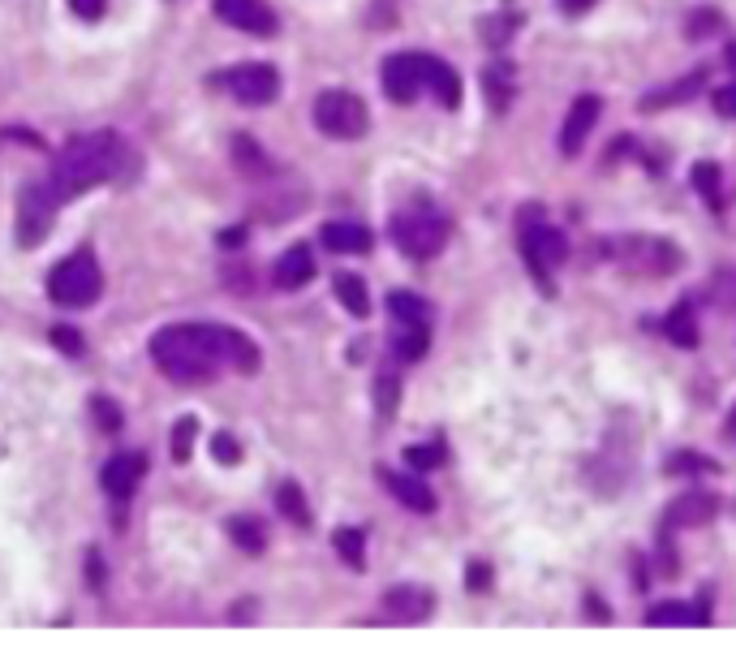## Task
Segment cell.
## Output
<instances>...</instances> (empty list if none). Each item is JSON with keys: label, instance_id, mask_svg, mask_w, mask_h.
I'll return each instance as SVG.
<instances>
[{"label": "cell", "instance_id": "obj_1", "mask_svg": "<svg viewBox=\"0 0 736 672\" xmlns=\"http://www.w3.org/2000/svg\"><path fill=\"white\" fill-rule=\"evenodd\" d=\"M151 359L173 379H211L220 366H238L242 375L259 371L254 341L229 323H173L151 337Z\"/></svg>", "mask_w": 736, "mask_h": 672}, {"label": "cell", "instance_id": "obj_10", "mask_svg": "<svg viewBox=\"0 0 736 672\" xmlns=\"http://www.w3.org/2000/svg\"><path fill=\"white\" fill-rule=\"evenodd\" d=\"M384 91L393 103H414L422 91V52H396L384 60Z\"/></svg>", "mask_w": 736, "mask_h": 672}, {"label": "cell", "instance_id": "obj_8", "mask_svg": "<svg viewBox=\"0 0 736 672\" xmlns=\"http://www.w3.org/2000/svg\"><path fill=\"white\" fill-rule=\"evenodd\" d=\"M220 82L233 91V100L250 103V108H263L281 96V74L272 65H238V69L220 74Z\"/></svg>", "mask_w": 736, "mask_h": 672}, {"label": "cell", "instance_id": "obj_30", "mask_svg": "<svg viewBox=\"0 0 736 672\" xmlns=\"http://www.w3.org/2000/svg\"><path fill=\"white\" fill-rule=\"evenodd\" d=\"M646 625H697V613H689V604H659L646 613Z\"/></svg>", "mask_w": 736, "mask_h": 672}, {"label": "cell", "instance_id": "obj_20", "mask_svg": "<svg viewBox=\"0 0 736 672\" xmlns=\"http://www.w3.org/2000/svg\"><path fill=\"white\" fill-rule=\"evenodd\" d=\"M427 345H431V332H427V323H396V337H393V350L400 362H418L427 354Z\"/></svg>", "mask_w": 736, "mask_h": 672}, {"label": "cell", "instance_id": "obj_22", "mask_svg": "<svg viewBox=\"0 0 736 672\" xmlns=\"http://www.w3.org/2000/svg\"><path fill=\"white\" fill-rule=\"evenodd\" d=\"M388 310H393L396 323H431V307L418 294H409V289H393L388 294Z\"/></svg>", "mask_w": 736, "mask_h": 672}, {"label": "cell", "instance_id": "obj_36", "mask_svg": "<svg viewBox=\"0 0 736 672\" xmlns=\"http://www.w3.org/2000/svg\"><path fill=\"white\" fill-rule=\"evenodd\" d=\"M719 31V13L715 9H697L689 18V40H702V35H715Z\"/></svg>", "mask_w": 736, "mask_h": 672}, {"label": "cell", "instance_id": "obj_28", "mask_svg": "<svg viewBox=\"0 0 736 672\" xmlns=\"http://www.w3.org/2000/svg\"><path fill=\"white\" fill-rule=\"evenodd\" d=\"M719 462L715 458H702V453H672L668 458V474H715Z\"/></svg>", "mask_w": 736, "mask_h": 672}, {"label": "cell", "instance_id": "obj_34", "mask_svg": "<svg viewBox=\"0 0 736 672\" xmlns=\"http://www.w3.org/2000/svg\"><path fill=\"white\" fill-rule=\"evenodd\" d=\"M693 190L706 195V199H715V195H719V164H711V159L697 164V168H693Z\"/></svg>", "mask_w": 736, "mask_h": 672}, {"label": "cell", "instance_id": "obj_44", "mask_svg": "<svg viewBox=\"0 0 736 672\" xmlns=\"http://www.w3.org/2000/svg\"><path fill=\"white\" fill-rule=\"evenodd\" d=\"M728 440H736V410H733V418H728Z\"/></svg>", "mask_w": 736, "mask_h": 672}, {"label": "cell", "instance_id": "obj_38", "mask_svg": "<svg viewBox=\"0 0 736 672\" xmlns=\"http://www.w3.org/2000/svg\"><path fill=\"white\" fill-rule=\"evenodd\" d=\"M715 112L728 117V121H736V82H728V87L715 91Z\"/></svg>", "mask_w": 736, "mask_h": 672}, {"label": "cell", "instance_id": "obj_7", "mask_svg": "<svg viewBox=\"0 0 736 672\" xmlns=\"http://www.w3.org/2000/svg\"><path fill=\"white\" fill-rule=\"evenodd\" d=\"M61 195L52 190V181H31L18 195V246H40L52 233Z\"/></svg>", "mask_w": 736, "mask_h": 672}, {"label": "cell", "instance_id": "obj_39", "mask_svg": "<svg viewBox=\"0 0 736 672\" xmlns=\"http://www.w3.org/2000/svg\"><path fill=\"white\" fill-rule=\"evenodd\" d=\"M52 337H56V345H61L65 354H83V341H78V332H74V328H56Z\"/></svg>", "mask_w": 736, "mask_h": 672}, {"label": "cell", "instance_id": "obj_23", "mask_svg": "<svg viewBox=\"0 0 736 672\" xmlns=\"http://www.w3.org/2000/svg\"><path fill=\"white\" fill-rule=\"evenodd\" d=\"M337 298H341L344 310H349V315H358V319H366V315H371V294H366V285H362L358 276H349V272L337 276Z\"/></svg>", "mask_w": 736, "mask_h": 672}, {"label": "cell", "instance_id": "obj_18", "mask_svg": "<svg viewBox=\"0 0 736 672\" xmlns=\"http://www.w3.org/2000/svg\"><path fill=\"white\" fill-rule=\"evenodd\" d=\"M422 87H431V96L443 103V108H457L461 103V78L457 69L440 60V56H422Z\"/></svg>", "mask_w": 736, "mask_h": 672}, {"label": "cell", "instance_id": "obj_19", "mask_svg": "<svg viewBox=\"0 0 736 672\" xmlns=\"http://www.w3.org/2000/svg\"><path fill=\"white\" fill-rule=\"evenodd\" d=\"M706 91V74H689L681 82H672V87H659V91H650L646 100L638 103L641 112H659V108H672V103H689L693 96H702Z\"/></svg>", "mask_w": 736, "mask_h": 672}, {"label": "cell", "instance_id": "obj_40", "mask_svg": "<svg viewBox=\"0 0 736 672\" xmlns=\"http://www.w3.org/2000/svg\"><path fill=\"white\" fill-rule=\"evenodd\" d=\"M96 418L108 427V431H117V427H121V414L112 410V401H103V397H96Z\"/></svg>", "mask_w": 736, "mask_h": 672}, {"label": "cell", "instance_id": "obj_43", "mask_svg": "<svg viewBox=\"0 0 736 672\" xmlns=\"http://www.w3.org/2000/svg\"><path fill=\"white\" fill-rule=\"evenodd\" d=\"M238 242H245V233L242 229H229V233H224V246H238Z\"/></svg>", "mask_w": 736, "mask_h": 672}, {"label": "cell", "instance_id": "obj_24", "mask_svg": "<svg viewBox=\"0 0 736 672\" xmlns=\"http://www.w3.org/2000/svg\"><path fill=\"white\" fill-rule=\"evenodd\" d=\"M276 509L289 517L294 526H310V509H306V496H301L297 483H281L276 487Z\"/></svg>", "mask_w": 736, "mask_h": 672}, {"label": "cell", "instance_id": "obj_16", "mask_svg": "<svg viewBox=\"0 0 736 672\" xmlns=\"http://www.w3.org/2000/svg\"><path fill=\"white\" fill-rule=\"evenodd\" d=\"M272 280H276V289H301V285H310L315 280V255H310V246H289L285 255L276 258Z\"/></svg>", "mask_w": 736, "mask_h": 672}, {"label": "cell", "instance_id": "obj_33", "mask_svg": "<svg viewBox=\"0 0 736 672\" xmlns=\"http://www.w3.org/2000/svg\"><path fill=\"white\" fill-rule=\"evenodd\" d=\"M211 458L220 465H238L242 462V444H238L229 431H216V436H211Z\"/></svg>", "mask_w": 736, "mask_h": 672}, {"label": "cell", "instance_id": "obj_37", "mask_svg": "<svg viewBox=\"0 0 736 672\" xmlns=\"http://www.w3.org/2000/svg\"><path fill=\"white\" fill-rule=\"evenodd\" d=\"M69 9H74L83 22H99L103 9H108V0H69Z\"/></svg>", "mask_w": 736, "mask_h": 672}, {"label": "cell", "instance_id": "obj_42", "mask_svg": "<svg viewBox=\"0 0 736 672\" xmlns=\"http://www.w3.org/2000/svg\"><path fill=\"white\" fill-rule=\"evenodd\" d=\"M594 0H560V13H586Z\"/></svg>", "mask_w": 736, "mask_h": 672}, {"label": "cell", "instance_id": "obj_11", "mask_svg": "<svg viewBox=\"0 0 736 672\" xmlns=\"http://www.w3.org/2000/svg\"><path fill=\"white\" fill-rule=\"evenodd\" d=\"M598 117H603V100H598V96H578V100L569 103V117H564V125H560V152L564 155L582 152L590 130L598 125Z\"/></svg>", "mask_w": 736, "mask_h": 672}, {"label": "cell", "instance_id": "obj_9", "mask_svg": "<svg viewBox=\"0 0 736 672\" xmlns=\"http://www.w3.org/2000/svg\"><path fill=\"white\" fill-rule=\"evenodd\" d=\"M216 13H220L229 26H238L245 35H259V40H267V35L281 31L276 9H272L267 0H216Z\"/></svg>", "mask_w": 736, "mask_h": 672}, {"label": "cell", "instance_id": "obj_2", "mask_svg": "<svg viewBox=\"0 0 736 672\" xmlns=\"http://www.w3.org/2000/svg\"><path fill=\"white\" fill-rule=\"evenodd\" d=\"M125 168H134L130 147H125L112 130H91V134H78V139H69V143L61 147L48 181H52V190L61 195V203H69V199L96 190L103 181L121 177Z\"/></svg>", "mask_w": 736, "mask_h": 672}, {"label": "cell", "instance_id": "obj_26", "mask_svg": "<svg viewBox=\"0 0 736 672\" xmlns=\"http://www.w3.org/2000/svg\"><path fill=\"white\" fill-rule=\"evenodd\" d=\"M233 155H238V168L250 173V177H272V173H276V164L259 152L250 139H238V143H233Z\"/></svg>", "mask_w": 736, "mask_h": 672}, {"label": "cell", "instance_id": "obj_3", "mask_svg": "<svg viewBox=\"0 0 736 672\" xmlns=\"http://www.w3.org/2000/svg\"><path fill=\"white\" fill-rule=\"evenodd\" d=\"M103 289V276H99V263L91 251H74L69 258H61L48 276V298L56 307H91Z\"/></svg>", "mask_w": 736, "mask_h": 672}, {"label": "cell", "instance_id": "obj_13", "mask_svg": "<svg viewBox=\"0 0 736 672\" xmlns=\"http://www.w3.org/2000/svg\"><path fill=\"white\" fill-rule=\"evenodd\" d=\"M715 514H719V496H711V492H685V496H677L668 505V526L672 530H697V526L715 521Z\"/></svg>", "mask_w": 736, "mask_h": 672}, {"label": "cell", "instance_id": "obj_41", "mask_svg": "<svg viewBox=\"0 0 736 672\" xmlns=\"http://www.w3.org/2000/svg\"><path fill=\"white\" fill-rule=\"evenodd\" d=\"M487 577H491L487 565H470V586H474V591H487Z\"/></svg>", "mask_w": 736, "mask_h": 672}, {"label": "cell", "instance_id": "obj_14", "mask_svg": "<svg viewBox=\"0 0 736 672\" xmlns=\"http://www.w3.org/2000/svg\"><path fill=\"white\" fill-rule=\"evenodd\" d=\"M384 608H388V617L400 620V625H418V620H427L436 613V595L422 591V586H393V591L384 595Z\"/></svg>", "mask_w": 736, "mask_h": 672}, {"label": "cell", "instance_id": "obj_25", "mask_svg": "<svg viewBox=\"0 0 736 672\" xmlns=\"http://www.w3.org/2000/svg\"><path fill=\"white\" fill-rule=\"evenodd\" d=\"M332 543H337V552H341V561L349 569H366V539H362V530H353V526H341L337 535H332Z\"/></svg>", "mask_w": 736, "mask_h": 672}, {"label": "cell", "instance_id": "obj_32", "mask_svg": "<svg viewBox=\"0 0 736 672\" xmlns=\"http://www.w3.org/2000/svg\"><path fill=\"white\" fill-rule=\"evenodd\" d=\"M195 431H198L195 418H182V422L173 427V462H186V458H190V449H195Z\"/></svg>", "mask_w": 736, "mask_h": 672}, {"label": "cell", "instance_id": "obj_12", "mask_svg": "<svg viewBox=\"0 0 736 672\" xmlns=\"http://www.w3.org/2000/svg\"><path fill=\"white\" fill-rule=\"evenodd\" d=\"M143 470H147V462H143L139 453H117L112 462L103 465L99 487H103L112 500H130V496L139 492V483H143Z\"/></svg>", "mask_w": 736, "mask_h": 672}, {"label": "cell", "instance_id": "obj_4", "mask_svg": "<svg viewBox=\"0 0 736 672\" xmlns=\"http://www.w3.org/2000/svg\"><path fill=\"white\" fill-rule=\"evenodd\" d=\"M388 233H393L396 251L409 258H436L448 246V220L431 207H414V211L393 216Z\"/></svg>", "mask_w": 736, "mask_h": 672}, {"label": "cell", "instance_id": "obj_27", "mask_svg": "<svg viewBox=\"0 0 736 672\" xmlns=\"http://www.w3.org/2000/svg\"><path fill=\"white\" fill-rule=\"evenodd\" d=\"M405 465L418 474H431L436 465H443V444H409L405 449Z\"/></svg>", "mask_w": 736, "mask_h": 672}, {"label": "cell", "instance_id": "obj_17", "mask_svg": "<svg viewBox=\"0 0 736 672\" xmlns=\"http://www.w3.org/2000/svg\"><path fill=\"white\" fill-rule=\"evenodd\" d=\"M371 229L366 224H353V220H332V224H323V246L332 251V255H366L371 251Z\"/></svg>", "mask_w": 736, "mask_h": 672}, {"label": "cell", "instance_id": "obj_6", "mask_svg": "<svg viewBox=\"0 0 736 672\" xmlns=\"http://www.w3.org/2000/svg\"><path fill=\"white\" fill-rule=\"evenodd\" d=\"M521 255L530 263V272L542 276V285H547V272L551 267H560L564 255H569V242H564V233L560 229H551V224H542V211H521ZM551 289V285H547Z\"/></svg>", "mask_w": 736, "mask_h": 672}, {"label": "cell", "instance_id": "obj_35", "mask_svg": "<svg viewBox=\"0 0 736 672\" xmlns=\"http://www.w3.org/2000/svg\"><path fill=\"white\" fill-rule=\"evenodd\" d=\"M513 31H517V18H487V22H483V40H487L491 48L508 44V40H513Z\"/></svg>", "mask_w": 736, "mask_h": 672}, {"label": "cell", "instance_id": "obj_15", "mask_svg": "<svg viewBox=\"0 0 736 672\" xmlns=\"http://www.w3.org/2000/svg\"><path fill=\"white\" fill-rule=\"evenodd\" d=\"M384 474V487L393 492L396 500L405 505V509H414V514H436V492L418 478V470L414 474H396V470H380Z\"/></svg>", "mask_w": 736, "mask_h": 672}, {"label": "cell", "instance_id": "obj_29", "mask_svg": "<svg viewBox=\"0 0 736 672\" xmlns=\"http://www.w3.org/2000/svg\"><path fill=\"white\" fill-rule=\"evenodd\" d=\"M396 401H400V379H396L393 371H384V375L375 379V406H380V414H384V418H393Z\"/></svg>", "mask_w": 736, "mask_h": 672}, {"label": "cell", "instance_id": "obj_21", "mask_svg": "<svg viewBox=\"0 0 736 672\" xmlns=\"http://www.w3.org/2000/svg\"><path fill=\"white\" fill-rule=\"evenodd\" d=\"M663 332H668V341H672V345L693 350V345H697V319H693V307H689V302L672 307V315L663 319Z\"/></svg>", "mask_w": 736, "mask_h": 672}, {"label": "cell", "instance_id": "obj_31", "mask_svg": "<svg viewBox=\"0 0 736 672\" xmlns=\"http://www.w3.org/2000/svg\"><path fill=\"white\" fill-rule=\"evenodd\" d=\"M229 535L238 539V548H245V552H263V530H259V521L233 517V521H229Z\"/></svg>", "mask_w": 736, "mask_h": 672}, {"label": "cell", "instance_id": "obj_5", "mask_svg": "<svg viewBox=\"0 0 736 672\" xmlns=\"http://www.w3.org/2000/svg\"><path fill=\"white\" fill-rule=\"evenodd\" d=\"M315 125L328 139H362L371 130V112L353 91H323L315 100Z\"/></svg>", "mask_w": 736, "mask_h": 672}]
</instances>
